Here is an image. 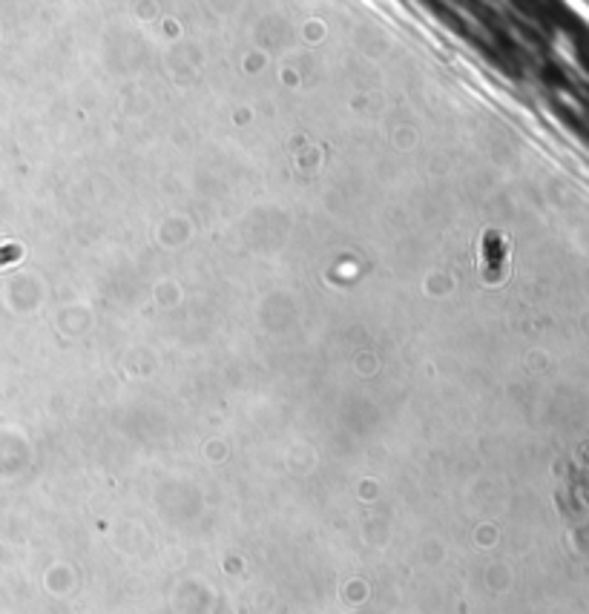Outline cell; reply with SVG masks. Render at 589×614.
Returning a JSON list of instances; mask_svg holds the SVG:
<instances>
[{"label": "cell", "instance_id": "cell-1", "mask_svg": "<svg viewBox=\"0 0 589 614\" xmlns=\"http://www.w3.org/2000/svg\"><path fill=\"white\" fill-rule=\"evenodd\" d=\"M486 259H488V267H501L503 261V239L498 233L486 236Z\"/></svg>", "mask_w": 589, "mask_h": 614}]
</instances>
